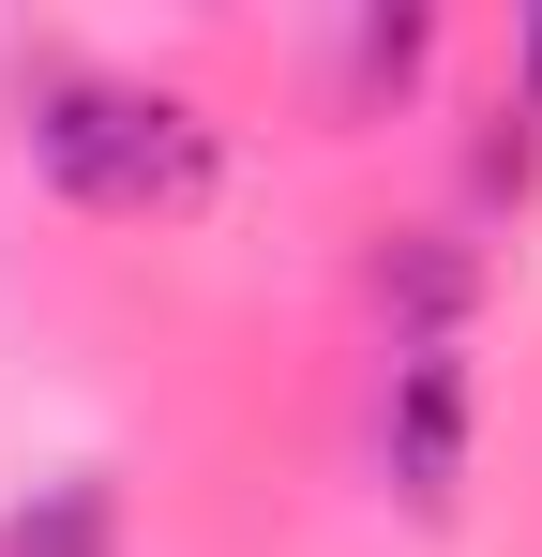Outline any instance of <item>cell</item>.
Segmentation results:
<instances>
[{
    "label": "cell",
    "mask_w": 542,
    "mask_h": 557,
    "mask_svg": "<svg viewBox=\"0 0 542 557\" xmlns=\"http://www.w3.org/2000/svg\"><path fill=\"white\" fill-rule=\"evenodd\" d=\"M30 166L76 211H196L211 196V121L181 91H136V76H46L30 91Z\"/></svg>",
    "instance_id": "cell-1"
},
{
    "label": "cell",
    "mask_w": 542,
    "mask_h": 557,
    "mask_svg": "<svg viewBox=\"0 0 542 557\" xmlns=\"http://www.w3.org/2000/svg\"><path fill=\"white\" fill-rule=\"evenodd\" d=\"M452 482H467V347L422 332L392 362V497L407 512H452Z\"/></svg>",
    "instance_id": "cell-2"
},
{
    "label": "cell",
    "mask_w": 542,
    "mask_h": 557,
    "mask_svg": "<svg viewBox=\"0 0 542 557\" xmlns=\"http://www.w3.org/2000/svg\"><path fill=\"white\" fill-rule=\"evenodd\" d=\"M15 557H106V482H61L46 512H15Z\"/></svg>",
    "instance_id": "cell-3"
},
{
    "label": "cell",
    "mask_w": 542,
    "mask_h": 557,
    "mask_svg": "<svg viewBox=\"0 0 542 557\" xmlns=\"http://www.w3.org/2000/svg\"><path fill=\"white\" fill-rule=\"evenodd\" d=\"M528 106H542V30H528Z\"/></svg>",
    "instance_id": "cell-4"
}]
</instances>
